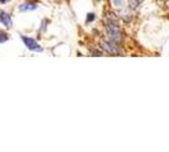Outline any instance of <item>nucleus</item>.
I'll use <instances>...</instances> for the list:
<instances>
[{
  "label": "nucleus",
  "instance_id": "f257e3e1",
  "mask_svg": "<svg viewBox=\"0 0 169 152\" xmlns=\"http://www.w3.org/2000/svg\"><path fill=\"white\" fill-rule=\"evenodd\" d=\"M108 22L105 23V33H107V38L109 41L115 42V43H118L121 41V31H120V27H118V23H117V19L116 18H112L109 16Z\"/></svg>",
  "mask_w": 169,
  "mask_h": 152
},
{
  "label": "nucleus",
  "instance_id": "f03ea898",
  "mask_svg": "<svg viewBox=\"0 0 169 152\" xmlns=\"http://www.w3.org/2000/svg\"><path fill=\"white\" fill-rule=\"evenodd\" d=\"M102 48L105 49L108 53H111V54H118L120 53V49H118L116 43L115 42H112V41H109V39L102 42Z\"/></svg>",
  "mask_w": 169,
  "mask_h": 152
},
{
  "label": "nucleus",
  "instance_id": "7ed1b4c3",
  "mask_svg": "<svg viewBox=\"0 0 169 152\" xmlns=\"http://www.w3.org/2000/svg\"><path fill=\"white\" fill-rule=\"evenodd\" d=\"M22 41L24 42V44L27 46V48H29L31 51H38V52H41L42 51V47L37 43V42L35 39H32V38H28V37H22Z\"/></svg>",
  "mask_w": 169,
  "mask_h": 152
},
{
  "label": "nucleus",
  "instance_id": "20e7f679",
  "mask_svg": "<svg viewBox=\"0 0 169 152\" xmlns=\"http://www.w3.org/2000/svg\"><path fill=\"white\" fill-rule=\"evenodd\" d=\"M0 22L5 25V27H12V19L9 14L5 11H0Z\"/></svg>",
  "mask_w": 169,
  "mask_h": 152
},
{
  "label": "nucleus",
  "instance_id": "39448f33",
  "mask_svg": "<svg viewBox=\"0 0 169 152\" xmlns=\"http://www.w3.org/2000/svg\"><path fill=\"white\" fill-rule=\"evenodd\" d=\"M38 8L37 5V3H26V4H22V5L19 6V10L22 11H29V10H35Z\"/></svg>",
  "mask_w": 169,
  "mask_h": 152
},
{
  "label": "nucleus",
  "instance_id": "423d86ee",
  "mask_svg": "<svg viewBox=\"0 0 169 152\" xmlns=\"http://www.w3.org/2000/svg\"><path fill=\"white\" fill-rule=\"evenodd\" d=\"M142 0H129V4H130V6L132 8V9H136V8L140 5Z\"/></svg>",
  "mask_w": 169,
  "mask_h": 152
},
{
  "label": "nucleus",
  "instance_id": "0eeeda50",
  "mask_svg": "<svg viewBox=\"0 0 169 152\" xmlns=\"http://www.w3.org/2000/svg\"><path fill=\"white\" fill-rule=\"evenodd\" d=\"M8 34L6 33H4V32H0V43H3V42H6L8 41Z\"/></svg>",
  "mask_w": 169,
  "mask_h": 152
},
{
  "label": "nucleus",
  "instance_id": "6e6552de",
  "mask_svg": "<svg viewBox=\"0 0 169 152\" xmlns=\"http://www.w3.org/2000/svg\"><path fill=\"white\" fill-rule=\"evenodd\" d=\"M125 3V0H113V4H115L116 6H122Z\"/></svg>",
  "mask_w": 169,
  "mask_h": 152
},
{
  "label": "nucleus",
  "instance_id": "1a4fd4ad",
  "mask_svg": "<svg viewBox=\"0 0 169 152\" xmlns=\"http://www.w3.org/2000/svg\"><path fill=\"white\" fill-rule=\"evenodd\" d=\"M93 20H94V14L90 13V14H88V16H87V22H93Z\"/></svg>",
  "mask_w": 169,
  "mask_h": 152
},
{
  "label": "nucleus",
  "instance_id": "9d476101",
  "mask_svg": "<svg viewBox=\"0 0 169 152\" xmlns=\"http://www.w3.org/2000/svg\"><path fill=\"white\" fill-rule=\"evenodd\" d=\"M0 1H1V3H5V1H6V0H0Z\"/></svg>",
  "mask_w": 169,
  "mask_h": 152
}]
</instances>
